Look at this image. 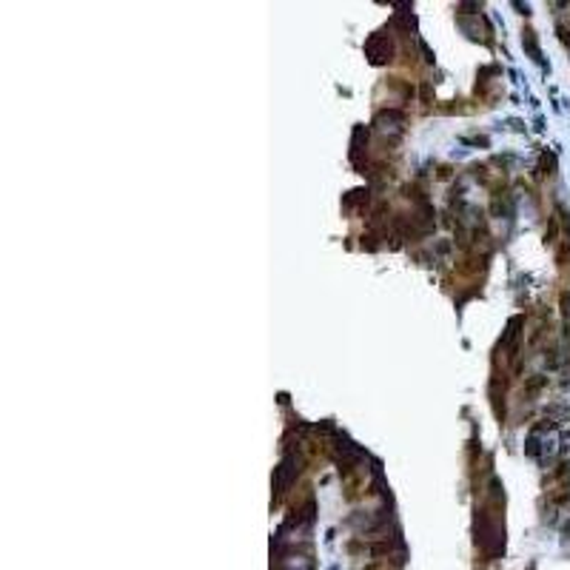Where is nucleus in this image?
I'll list each match as a JSON object with an SVG mask.
<instances>
[{
    "instance_id": "obj_1",
    "label": "nucleus",
    "mask_w": 570,
    "mask_h": 570,
    "mask_svg": "<svg viewBox=\"0 0 570 570\" xmlns=\"http://www.w3.org/2000/svg\"><path fill=\"white\" fill-rule=\"evenodd\" d=\"M291 476H294V456H285L283 465L277 468V490H285L288 482H291Z\"/></svg>"
},
{
    "instance_id": "obj_2",
    "label": "nucleus",
    "mask_w": 570,
    "mask_h": 570,
    "mask_svg": "<svg viewBox=\"0 0 570 570\" xmlns=\"http://www.w3.org/2000/svg\"><path fill=\"white\" fill-rule=\"evenodd\" d=\"M525 46H527V51L536 60H542V51H539V43H536V37H533V32H525Z\"/></svg>"
},
{
    "instance_id": "obj_3",
    "label": "nucleus",
    "mask_w": 570,
    "mask_h": 570,
    "mask_svg": "<svg viewBox=\"0 0 570 570\" xmlns=\"http://www.w3.org/2000/svg\"><path fill=\"white\" fill-rule=\"evenodd\" d=\"M542 385H545V376H536V379L527 382V391H536V388H542Z\"/></svg>"
},
{
    "instance_id": "obj_4",
    "label": "nucleus",
    "mask_w": 570,
    "mask_h": 570,
    "mask_svg": "<svg viewBox=\"0 0 570 570\" xmlns=\"http://www.w3.org/2000/svg\"><path fill=\"white\" fill-rule=\"evenodd\" d=\"M559 34H562V40H565V43H570V32L565 29V26H559Z\"/></svg>"
}]
</instances>
